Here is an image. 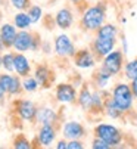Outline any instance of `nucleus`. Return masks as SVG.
<instances>
[{"label":"nucleus","mask_w":137,"mask_h":149,"mask_svg":"<svg viewBox=\"0 0 137 149\" xmlns=\"http://www.w3.org/2000/svg\"><path fill=\"white\" fill-rule=\"evenodd\" d=\"M113 102L117 103L118 109L121 112L128 111L131 108L133 93H131V90L127 84H118V86L113 89Z\"/></svg>","instance_id":"f257e3e1"},{"label":"nucleus","mask_w":137,"mask_h":149,"mask_svg":"<svg viewBox=\"0 0 137 149\" xmlns=\"http://www.w3.org/2000/svg\"><path fill=\"white\" fill-rule=\"evenodd\" d=\"M103 21H105V12L99 6L87 9L83 16V24L87 30H97L99 27H102Z\"/></svg>","instance_id":"f03ea898"},{"label":"nucleus","mask_w":137,"mask_h":149,"mask_svg":"<svg viewBox=\"0 0 137 149\" xmlns=\"http://www.w3.org/2000/svg\"><path fill=\"white\" fill-rule=\"evenodd\" d=\"M96 134L99 139L105 140L109 145H118L121 142V133L118 132V129L109 124H100L96 129Z\"/></svg>","instance_id":"7ed1b4c3"},{"label":"nucleus","mask_w":137,"mask_h":149,"mask_svg":"<svg viewBox=\"0 0 137 149\" xmlns=\"http://www.w3.org/2000/svg\"><path fill=\"white\" fill-rule=\"evenodd\" d=\"M103 65H105V70L109 74L120 72L121 65H122V55L120 52H111V53H108L106 55V59L103 62Z\"/></svg>","instance_id":"20e7f679"},{"label":"nucleus","mask_w":137,"mask_h":149,"mask_svg":"<svg viewBox=\"0 0 137 149\" xmlns=\"http://www.w3.org/2000/svg\"><path fill=\"white\" fill-rule=\"evenodd\" d=\"M113 45H115V38H108V37L97 36V38L95 41V50L99 55L106 56L108 53H111L113 50Z\"/></svg>","instance_id":"39448f33"},{"label":"nucleus","mask_w":137,"mask_h":149,"mask_svg":"<svg viewBox=\"0 0 137 149\" xmlns=\"http://www.w3.org/2000/svg\"><path fill=\"white\" fill-rule=\"evenodd\" d=\"M56 52L61 56H68V55H74V46L71 43V40L68 36H59L56 38V43H55Z\"/></svg>","instance_id":"423d86ee"},{"label":"nucleus","mask_w":137,"mask_h":149,"mask_svg":"<svg viewBox=\"0 0 137 149\" xmlns=\"http://www.w3.org/2000/svg\"><path fill=\"white\" fill-rule=\"evenodd\" d=\"M13 46H15V49L19 50V52H25V50H28L30 47H34V45H33V37H31L28 33L22 31V33L16 34L15 41H13Z\"/></svg>","instance_id":"0eeeda50"},{"label":"nucleus","mask_w":137,"mask_h":149,"mask_svg":"<svg viewBox=\"0 0 137 149\" xmlns=\"http://www.w3.org/2000/svg\"><path fill=\"white\" fill-rule=\"evenodd\" d=\"M56 96H58V100L70 103L75 99V90H74L72 86H70V84H61L56 90Z\"/></svg>","instance_id":"6e6552de"},{"label":"nucleus","mask_w":137,"mask_h":149,"mask_svg":"<svg viewBox=\"0 0 137 149\" xmlns=\"http://www.w3.org/2000/svg\"><path fill=\"white\" fill-rule=\"evenodd\" d=\"M83 134H84V130H83L81 124H78V123L71 121V123H66L65 127H63V136L68 137V139H72L74 140V139L81 137Z\"/></svg>","instance_id":"1a4fd4ad"},{"label":"nucleus","mask_w":137,"mask_h":149,"mask_svg":"<svg viewBox=\"0 0 137 149\" xmlns=\"http://www.w3.org/2000/svg\"><path fill=\"white\" fill-rule=\"evenodd\" d=\"M0 87H2L5 92L16 93V92L19 90V81H18V78L5 74V75L0 77Z\"/></svg>","instance_id":"9d476101"},{"label":"nucleus","mask_w":137,"mask_h":149,"mask_svg":"<svg viewBox=\"0 0 137 149\" xmlns=\"http://www.w3.org/2000/svg\"><path fill=\"white\" fill-rule=\"evenodd\" d=\"M18 111H19V115L24 120H33L35 115V106L30 100H22L18 106Z\"/></svg>","instance_id":"9b49d317"},{"label":"nucleus","mask_w":137,"mask_h":149,"mask_svg":"<svg viewBox=\"0 0 137 149\" xmlns=\"http://www.w3.org/2000/svg\"><path fill=\"white\" fill-rule=\"evenodd\" d=\"M13 67H15V71L19 75H27L30 72V63H28V61H27V58L24 55H16L15 56Z\"/></svg>","instance_id":"f8f14e48"},{"label":"nucleus","mask_w":137,"mask_h":149,"mask_svg":"<svg viewBox=\"0 0 137 149\" xmlns=\"http://www.w3.org/2000/svg\"><path fill=\"white\" fill-rule=\"evenodd\" d=\"M75 65L80 68H90L95 65V61L93 56L90 55V52L87 50H81L77 56H75Z\"/></svg>","instance_id":"ddd939ff"},{"label":"nucleus","mask_w":137,"mask_h":149,"mask_svg":"<svg viewBox=\"0 0 137 149\" xmlns=\"http://www.w3.org/2000/svg\"><path fill=\"white\" fill-rule=\"evenodd\" d=\"M56 24L61 27V28H70L71 24H72V15L68 9H62L58 12L56 15Z\"/></svg>","instance_id":"4468645a"},{"label":"nucleus","mask_w":137,"mask_h":149,"mask_svg":"<svg viewBox=\"0 0 137 149\" xmlns=\"http://www.w3.org/2000/svg\"><path fill=\"white\" fill-rule=\"evenodd\" d=\"M38 139L41 145L49 146L55 139V130L52 129V125H43V129L40 130V134H38Z\"/></svg>","instance_id":"2eb2a0df"},{"label":"nucleus","mask_w":137,"mask_h":149,"mask_svg":"<svg viewBox=\"0 0 137 149\" xmlns=\"http://www.w3.org/2000/svg\"><path fill=\"white\" fill-rule=\"evenodd\" d=\"M0 36H2L3 38V43L5 46H10L13 45V41H15V37H16V31H15V27L6 24L2 27V31H0Z\"/></svg>","instance_id":"dca6fc26"},{"label":"nucleus","mask_w":137,"mask_h":149,"mask_svg":"<svg viewBox=\"0 0 137 149\" xmlns=\"http://www.w3.org/2000/svg\"><path fill=\"white\" fill-rule=\"evenodd\" d=\"M37 118H38V121H40L43 125H52V123L56 120V115H55V112H53L52 109L43 108V109L38 112Z\"/></svg>","instance_id":"f3484780"},{"label":"nucleus","mask_w":137,"mask_h":149,"mask_svg":"<svg viewBox=\"0 0 137 149\" xmlns=\"http://www.w3.org/2000/svg\"><path fill=\"white\" fill-rule=\"evenodd\" d=\"M80 103H81V106L83 108H90L91 105H93V96L90 95V92L87 90V89H84L83 92H81V95H80Z\"/></svg>","instance_id":"a211bd4d"},{"label":"nucleus","mask_w":137,"mask_h":149,"mask_svg":"<svg viewBox=\"0 0 137 149\" xmlns=\"http://www.w3.org/2000/svg\"><path fill=\"white\" fill-rule=\"evenodd\" d=\"M15 24L19 28H27L31 24V19H30V16L27 13H18L15 16Z\"/></svg>","instance_id":"6ab92c4d"},{"label":"nucleus","mask_w":137,"mask_h":149,"mask_svg":"<svg viewBox=\"0 0 137 149\" xmlns=\"http://www.w3.org/2000/svg\"><path fill=\"white\" fill-rule=\"evenodd\" d=\"M99 36L108 37V38H115V36H117V28L113 27V25H103V27L99 30Z\"/></svg>","instance_id":"aec40b11"},{"label":"nucleus","mask_w":137,"mask_h":149,"mask_svg":"<svg viewBox=\"0 0 137 149\" xmlns=\"http://www.w3.org/2000/svg\"><path fill=\"white\" fill-rule=\"evenodd\" d=\"M125 75L130 78V80H134L137 77V59L131 61L127 63V67H125Z\"/></svg>","instance_id":"412c9836"},{"label":"nucleus","mask_w":137,"mask_h":149,"mask_svg":"<svg viewBox=\"0 0 137 149\" xmlns=\"http://www.w3.org/2000/svg\"><path fill=\"white\" fill-rule=\"evenodd\" d=\"M106 112H108V115H109V117H112V118H117V117H118V114L121 112V111L118 109L117 103L113 102V99H111V100L108 102V105H106Z\"/></svg>","instance_id":"4be33fe9"},{"label":"nucleus","mask_w":137,"mask_h":149,"mask_svg":"<svg viewBox=\"0 0 137 149\" xmlns=\"http://www.w3.org/2000/svg\"><path fill=\"white\" fill-rule=\"evenodd\" d=\"M28 16L31 19V22H37V21L40 19V16H41V9L38 6H33L30 9V12H28Z\"/></svg>","instance_id":"5701e85b"},{"label":"nucleus","mask_w":137,"mask_h":149,"mask_svg":"<svg viewBox=\"0 0 137 149\" xmlns=\"http://www.w3.org/2000/svg\"><path fill=\"white\" fill-rule=\"evenodd\" d=\"M13 59H15V56H12V55H5V56H3V59H2L3 67H5L8 71L15 70V67H13Z\"/></svg>","instance_id":"b1692460"},{"label":"nucleus","mask_w":137,"mask_h":149,"mask_svg":"<svg viewBox=\"0 0 137 149\" xmlns=\"http://www.w3.org/2000/svg\"><path fill=\"white\" fill-rule=\"evenodd\" d=\"M47 75H49V72H47V70H46V68H38V70H37V74H35L37 81H40L41 84L46 83V80H47Z\"/></svg>","instance_id":"393cba45"},{"label":"nucleus","mask_w":137,"mask_h":149,"mask_svg":"<svg viewBox=\"0 0 137 149\" xmlns=\"http://www.w3.org/2000/svg\"><path fill=\"white\" fill-rule=\"evenodd\" d=\"M24 89H25L27 92H34V90L37 89V81H35L34 78H27V80L24 81Z\"/></svg>","instance_id":"a878e982"},{"label":"nucleus","mask_w":137,"mask_h":149,"mask_svg":"<svg viewBox=\"0 0 137 149\" xmlns=\"http://www.w3.org/2000/svg\"><path fill=\"white\" fill-rule=\"evenodd\" d=\"M108 148H111V145H109V143H106L105 140L99 139V137L93 142V149H108Z\"/></svg>","instance_id":"bb28decb"},{"label":"nucleus","mask_w":137,"mask_h":149,"mask_svg":"<svg viewBox=\"0 0 137 149\" xmlns=\"http://www.w3.org/2000/svg\"><path fill=\"white\" fill-rule=\"evenodd\" d=\"M15 148L16 149H30V143H28V140L21 137V139H18L15 142Z\"/></svg>","instance_id":"cd10ccee"},{"label":"nucleus","mask_w":137,"mask_h":149,"mask_svg":"<svg viewBox=\"0 0 137 149\" xmlns=\"http://www.w3.org/2000/svg\"><path fill=\"white\" fill-rule=\"evenodd\" d=\"M109 77H111V74H108V72H100L99 74V86L100 87H105V84H106V81L109 80Z\"/></svg>","instance_id":"c85d7f7f"},{"label":"nucleus","mask_w":137,"mask_h":149,"mask_svg":"<svg viewBox=\"0 0 137 149\" xmlns=\"http://www.w3.org/2000/svg\"><path fill=\"white\" fill-rule=\"evenodd\" d=\"M12 5L16 9H24L28 6V0H12Z\"/></svg>","instance_id":"c756f323"},{"label":"nucleus","mask_w":137,"mask_h":149,"mask_svg":"<svg viewBox=\"0 0 137 149\" xmlns=\"http://www.w3.org/2000/svg\"><path fill=\"white\" fill-rule=\"evenodd\" d=\"M81 148H83V145H81L80 142H77L75 139H74L72 142L68 143V149H81Z\"/></svg>","instance_id":"7c9ffc66"},{"label":"nucleus","mask_w":137,"mask_h":149,"mask_svg":"<svg viewBox=\"0 0 137 149\" xmlns=\"http://www.w3.org/2000/svg\"><path fill=\"white\" fill-rule=\"evenodd\" d=\"M131 90H133L134 96H137V77L133 80V84H131Z\"/></svg>","instance_id":"2f4dec72"},{"label":"nucleus","mask_w":137,"mask_h":149,"mask_svg":"<svg viewBox=\"0 0 137 149\" xmlns=\"http://www.w3.org/2000/svg\"><path fill=\"white\" fill-rule=\"evenodd\" d=\"M65 148H68V143H65V142H59L58 143V149H65Z\"/></svg>","instance_id":"473e14b6"},{"label":"nucleus","mask_w":137,"mask_h":149,"mask_svg":"<svg viewBox=\"0 0 137 149\" xmlns=\"http://www.w3.org/2000/svg\"><path fill=\"white\" fill-rule=\"evenodd\" d=\"M5 46V43H3V38H2V36H0V49H2Z\"/></svg>","instance_id":"72a5a7b5"},{"label":"nucleus","mask_w":137,"mask_h":149,"mask_svg":"<svg viewBox=\"0 0 137 149\" xmlns=\"http://www.w3.org/2000/svg\"><path fill=\"white\" fill-rule=\"evenodd\" d=\"M3 93H5V90H3L2 87H0V99H2V97H3Z\"/></svg>","instance_id":"f704fd0d"},{"label":"nucleus","mask_w":137,"mask_h":149,"mask_svg":"<svg viewBox=\"0 0 137 149\" xmlns=\"http://www.w3.org/2000/svg\"><path fill=\"white\" fill-rule=\"evenodd\" d=\"M2 63H3V62H2V58H0V67H2Z\"/></svg>","instance_id":"c9c22d12"},{"label":"nucleus","mask_w":137,"mask_h":149,"mask_svg":"<svg viewBox=\"0 0 137 149\" xmlns=\"http://www.w3.org/2000/svg\"><path fill=\"white\" fill-rule=\"evenodd\" d=\"M72 2H80V0H72Z\"/></svg>","instance_id":"e433bc0d"},{"label":"nucleus","mask_w":137,"mask_h":149,"mask_svg":"<svg viewBox=\"0 0 137 149\" xmlns=\"http://www.w3.org/2000/svg\"><path fill=\"white\" fill-rule=\"evenodd\" d=\"M0 2H2V0H0Z\"/></svg>","instance_id":"4c0bfd02"}]
</instances>
